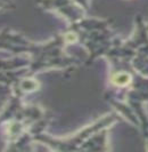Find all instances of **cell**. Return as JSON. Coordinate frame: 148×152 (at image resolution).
I'll return each instance as SVG.
<instances>
[{
    "label": "cell",
    "instance_id": "cell-1",
    "mask_svg": "<svg viewBox=\"0 0 148 152\" xmlns=\"http://www.w3.org/2000/svg\"><path fill=\"white\" fill-rule=\"evenodd\" d=\"M112 81H113V84L118 85V86H126L131 81V77L126 72H120L112 78Z\"/></svg>",
    "mask_w": 148,
    "mask_h": 152
}]
</instances>
